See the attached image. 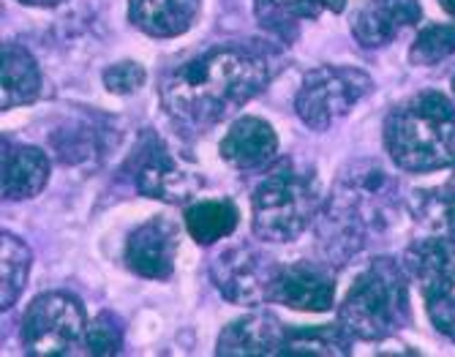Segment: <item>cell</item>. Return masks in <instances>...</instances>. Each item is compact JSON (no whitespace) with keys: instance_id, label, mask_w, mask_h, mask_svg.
<instances>
[{"instance_id":"obj_15","label":"cell","mask_w":455,"mask_h":357,"mask_svg":"<svg viewBox=\"0 0 455 357\" xmlns=\"http://www.w3.org/2000/svg\"><path fill=\"white\" fill-rule=\"evenodd\" d=\"M286 328L273 313L254 311L232 322L219 338V354H278Z\"/></svg>"},{"instance_id":"obj_22","label":"cell","mask_w":455,"mask_h":357,"mask_svg":"<svg viewBox=\"0 0 455 357\" xmlns=\"http://www.w3.org/2000/svg\"><path fill=\"white\" fill-rule=\"evenodd\" d=\"M411 210H415L418 221L442 232L447 241H455V191L452 188L418 191L411 196Z\"/></svg>"},{"instance_id":"obj_10","label":"cell","mask_w":455,"mask_h":357,"mask_svg":"<svg viewBox=\"0 0 455 357\" xmlns=\"http://www.w3.org/2000/svg\"><path fill=\"white\" fill-rule=\"evenodd\" d=\"M178 257V226L167 218H150L137 226L126 243V265L142 279H170Z\"/></svg>"},{"instance_id":"obj_14","label":"cell","mask_w":455,"mask_h":357,"mask_svg":"<svg viewBox=\"0 0 455 357\" xmlns=\"http://www.w3.org/2000/svg\"><path fill=\"white\" fill-rule=\"evenodd\" d=\"M278 150V137L259 117H240L221 139V158L237 170L265 167Z\"/></svg>"},{"instance_id":"obj_19","label":"cell","mask_w":455,"mask_h":357,"mask_svg":"<svg viewBox=\"0 0 455 357\" xmlns=\"http://www.w3.org/2000/svg\"><path fill=\"white\" fill-rule=\"evenodd\" d=\"M237 218L240 213L232 202L208 200V202H196L194 208L186 210V229L199 246H211L235 232Z\"/></svg>"},{"instance_id":"obj_7","label":"cell","mask_w":455,"mask_h":357,"mask_svg":"<svg viewBox=\"0 0 455 357\" xmlns=\"http://www.w3.org/2000/svg\"><path fill=\"white\" fill-rule=\"evenodd\" d=\"M85 330L82 303L74 295L50 292L30 303L22 320V344L28 354H68Z\"/></svg>"},{"instance_id":"obj_4","label":"cell","mask_w":455,"mask_h":357,"mask_svg":"<svg viewBox=\"0 0 455 357\" xmlns=\"http://www.w3.org/2000/svg\"><path fill=\"white\" fill-rule=\"evenodd\" d=\"M409 322L406 279L393 259H374L349 290L339 325L349 338L379 341L393 336Z\"/></svg>"},{"instance_id":"obj_2","label":"cell","mask_w":455,"mask_h":357,"mask_svg":"<svg viewBox=\"0 0 455 357\" xmlns=\"http://www.w3.org/2000/svg\"><path fill=\"white\" fill-rule=\"evenodd\" d=\"M393 180L374 164L363 162L341 172L324 210V241L330 254L349 257L368 237L390 221Z\"/></svg>"},{"instance_id":"obj_28","label":"cell","mask_w":455,"mask_h":357,"mask_svg":"<svg viewBox=\"0 0 455 357\" xmlns=\"http://www.w3.org/2000/svg\"><path fill=\"white\" fill-rule=\"evenodd\" d=\"M322 6L324 9H330V12H344V6H347V0H322Z\"/></svg>"},{"instance_id":"obj_8","label":"cell","mask_w":455,"mask_h":357,"mask_svg":"<svg viewBox=\"0 0 455 357\" xmlns=\"http://www.w3.org/2000/svg\"><path fill=\"white\" fill-rule=\"evenodd\" d=\"M134 186L140 194L180 205L196 188V178L156 137H145L134 158Z\"/></svg>"},{"instance_id":"obj_21","label":"cell","mask_w":455,"mask_h":357,"mask_svg":"<svg viewBox=\"0 0 455 357\" xmlns=\"http://www.w3.org/2000/svg\"><path fill=\"white\" fill-rule=\"evenodd\" d=\"M0 249H4V279H0V284H4V290H0V308H12L25 284H28V275H30V249L20 241V237L14 234H6L0 237Z\"/></svg>"},{"instance_id":"obj_27","label":"cell","mask_w":455,"mask_h":357,"mask_svg":"<svg viewBox=\"0 0 455 357\" xmlns=\"http://www.w3.org/2000/svg\"><path fill=\"white\" fill-rule=\"evenodd\" d=\"M426 305H428V316L436 325V330L455 341V292L442 295V298H431V300H426Z\"/></svg>"},{"instance_id":"obj_31","label":"cell","mask_w":455,"mask_h":357,"mask_svg":"<svg viewBox=\"0 0 455 357\" xmlns=\"http://www.w3.org/2000/svg\"><path fill=\"white\" fill-rule=\"evenodd\" d=\"M452 93H455V74H452Z\"/></svg>"},{"instance_id":"obj_17","label":"cell","mask_w":455,"mask_h":357,"mask_svg":"<svg viewBox=\"0 0 455 357\" xmlns=\"http://www.w3.org/2000/svg\"><path fill=\"white\" fill-rule=\"evenodd\" d=\"M199 6V0H132L129 17L148 36L172 38L194 25Z\"/></svg>"},{"instance_id":"obj_25","label":"cell","mask_w":455,"mask_h":357,"mask_svg":"<svg viewBox=\"0 0 455 357\" xmlns=\"http://www.w3.org/2000/svg\"><path fill=\"white\" fill-rule=\"evenodd\" d=\"M145 79H148V74L140 63L123 60V63H115L104 71V88L115 96H129L145 85Z\"/></svg>"},{"instance_id":"obj_16","label":"cell","mask_w":455,"mask_h":357,"mask_svg":"<svg viewBox=\"0 0 455 357\" xmlns=\"http://www.w3.org/2000/svg\"><path fill=\"white\" fill-rule=\"evenodd\" d=\"M50 180V162L38 147L4 145V196L28 200L36 196Z\"/></svg>"},{"instance_id":"obj_9","label":"cell","mask_w":455,"mask_h":357,"mask_svg":"<svg viewBox=\"0 0 455 357\" xmlns=\"http://www.w3.org/2000/svg\"><path fill=\"white\" fill-rule=\"evenodd\" d=\"M275 270L265 265L259 254L251 249H232L227 254H219L213 262V282L219 292L243 305H257L270 298Z\"/></svg>"},{"instance_id":"obj_26","label":"cell","mask_w":455,"mask_h":357,"mask_svg":"<svg viewBox=\"0 0 455 357\" xmlns=\"http://www.w3.org/2000/svg\"><path fill=\"white\" fill-rule=\"evenodd\" d=\"M85 344L91 354H117L120 352V328L115 325L112 316H99V320L85 330Z\"/></svg>"},{"instance_id":"obj_11","label":"cell","mask_w":455,"mask_h":357,"mask_svg":"<svg viewBox=\"0 0 455 357\" xmlns=\"http://www.w3.org/2000/svg\"><path fill=\"white\" fill-rule=\"evenodd\" d=\"M275 303H283L298 311H330L336 300V284L327 273L311 267V265H292L275 270L270 298Z\"/></svg>"},{"instance_id":"obj_32","label":"cell","mask_w":455,"mask_h":357,"mask_svg":"<svg viewBox=\"0 0 455 357\" xmlns=\"http://www.w3.org/2000/svg\"><path fill=\"white\" fill-rule=\"evenodd\" d=\"M452 170H455V162H452Z\"/></svg>"},{"instance_id":"obj_18","label":"cell","mask_w":455,"mask_h":357,"mask_svg":"<svg viewBox=\"0 0 455 357\" xmlns=\"http://www.w3.org/2000/svg\"><path fill=\"white\" fill-rule=\"evenodd\" d=\"M4 71H0V107L14 109L22 104H30L41 93V71L33 60V55L20 44H4V55H0Z\"/></svg>"},{"instance_id":"obj_12","label":"cell","mask_w":455,"mask_h":357,"mask_svg":"<svg viewBox=\"0 0 455 357\" xmlns=\"http://www.w3.org/2000/svg\"><path fill=\"white\" fill-rule=\"evenodd\" d=\"M420 0H365L352 20V33L363 47H382L406 28L420 22Z\"/></svg>"},{"instance_id":"obj_1","label":"cell","mask_w":455,"mask_h":357,"mask_svg":"<svg viewBox=\"0 0 455 357\" xmlns=\"http://www.w3.org/2000/svg\"><path fill=\"white\" fill-rule=\"evenodd\" d=\"M273 60L245 47H216L180 68L161 85V101L178 123L213 126L245 101H251L270 79Z\"/></svg>"},{"instance_id":"obj_24","label":"cell","mask_w":455,"mask_h":357,"mask_svg":"<svg viewBox=\"0 0 455 357\" xmlns=\"http://www.w3.org/2000/svg\"><path fill=\"white\" fill-rule=\"evenodd\" d=\"M455 52V25H428L420 30L409 58L415 66H434Z\"/></svg>"},{"instance_id":"obj_13","label":"cell","mask_w":455,"mask_h":357,"mask_svg":"<svg viewBox=\"0 0 455 357\" xmlns=\"http://www.w3.org/2000/svg\"><path fill=\"white\" fill-rule=\"evenodd\" d=\"M406 270L420 282L426 300L455 292V241L431 237L406 251Z\"/></svg>"},{"instance_id":"obj_20","label":"cell","mask_w":455,"mask_h":357,"mask_svg":"<svg viewBox=\"0 0 455 357\" xmlns=\"http://www.w3.org/2000/svg\"><path fill=\"white\" fill-rule=\"evenodd\" d=\"M352 338L341 325L286 328L278 354H349Z\"/></svg>"},{"instance_id":"obj_29","label":"cell","mask_w":455,"mask_h":357,"mask_svg":"<svg viewBox=\"0 0 455 357\" xmlns=\"http://www.w3.org/2000/svg\"><path fill=\"white\" fill-rule=\"evenodd\" d=\"M20 4H28V6H58L63 0H20Z\"/></svg>"},{"instance_id":"obj_23","label":"cell","mask_w":455,"mask_h":357,"mask_svg":"<svg viewBox=\"0 0 455 357\" xmlns=\"http://www.w3.org/2000/svg\"><path fill=\"white\" fill-rule=\"evenodd\" d=\"M257 20L278 33H289V28L300 20H314L322 9V0H254Z\"/></svg>"},{"instance_id":"obj_3","label":"cell","mask_w":455,"mask_h":357,"mask_svg":"<svg viewBox=\"0 0 455 357\" xmlns=\"http://www.w3.org/2000/svg\"><path fill=\"white\" fill-rule=\"evenodd\" d=\"M393 162L409 172H434L455 162V109L436 93H420L395 107L385 123Z\"/></svg>"},{"instance_id":"obj_30","label":"cell","mask_w":455,"mask_h":357,"mask_svg":"<svg viewBox=\"0 0 455 357\" xmlns=\"http://www.w3.org/2000/svg\"><path fill=\"white\" fill-rule=\"evenodd\" d=\"M439 6H442L447 14H452V17H455V0H439Z\"/></svg>"},{"instance_id":"obj_5","label":"cell","mask_w":455,"mask_h":357,"mask_svg":"<svg viewBox=\"0 0 455 357\" xmlns=\"http://www.w3.org/2000/svg\"><path fill=\"white\" fill-rule=\"evenodd\" d=\"M314 208V175L283 162L254 191V232L267 243H289L308 226Z\"/></svg>"},{"instance_id":"obj_6","label":"cell","mask_w":455,"mask_h":357,"mask_svg":"<svg viewBox=\"0 0 455 357\" xmlns=\"http://www.w3.org/2000/svg\"><path fill=\"white\" fill-rule=\"evenodd\" d=\"M371 91V76L347 66H319L306 74L295 99L298 117L314 131H324Z\"/></svg>"}]
</instances>
